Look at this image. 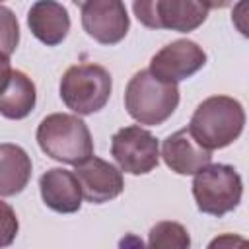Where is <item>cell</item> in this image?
<instances>
[{
	"mask_svg": "<svg viewBox=\"0 0 249 249\" xmlns=\"http://www.w3.org/2000/svg\"><path fill=\"white\" fill-rule=\"evenodd\" d=\"M243 126V105L230 95H212L195 109L187 128L202 148L214 152L235 142L241 136Z\"/></svg>",
	"mask_w": 249,
	"mask_h": 249,
	"instance_id": "6da1fadb",
	"label": "cell"
},
{
	"mask_svg": "<svg viewBox=\"0 0 249 249\" xmlns=\"http://www.w3.org/2000/svg\"><path fill=\"white\" fill-rule=\"evenodd\" d=\"M37 144L49 158L70 165H80L93 156L91 132L78 115H47L37 126Z\"/></svg>",
	"mask_w": 249,
	"mask_h": 249,
	"instance_id": "7a4b0ae2",
	"label": "cell"
},
{
	"mask_svg": "<svg viewBox=\"0 0 249 249\" xmlns=\"http://www.w3.org/2000/svg\"><path fill=\"white\" fill-rule=\"evenodd\" d=\"M179 105L177 84L156 78L150 70L136 72L124 89V109L140 124L158 126L165 123Z\"/></svg>",
	"mask_w": 249,
	"mask_h": 249,
	"instance_id": "3957f363",
	"label": "cell"
},
{
	"mask_svg": "<svg viewBox=\"0 0 249 249\" xmlns=\"http://www.w3.org/2000/svg\"><path fill=\"white\" fill-rule=\"evenodd\" d=\"M60 99L76 115H93L101 111L113 89L111 74L93 62L70 66L60 78Z\"/></svg>",
	"mask_w": 249,
	"mask_h": 249,
	"instance_id": "277c9868",
	"label": "cell"
},
{
	"mask_svg": "<svg viewBox=\"0 0 249 249\" xmlns=\"http://www.w3.org/2000/svg\"><path fill=\"white\" fill-rule=\"evenodd\" d=\"M243 181L241 175L226 163H208L195 173L193 196L202 214L224 216L235 210L241 202Z\"/></svg>",
	"mask_w": 249,
	"mask_h": 249,
	"instance_id": "5b68a950",
	"label": "cell"
},
{
	"mask_svg": "<svg viewBox=\"0 0 249 249\" xmlns=\"http://www.w3.org/2000/svg\"><path fill=\"white\" fill-rule=\"evenodd\" d=\"M214 4L195 0H140L132 4L138 21L150 29L189 33L200 27Z\"/></svg>",
	"mask_w": 249,
	"mask_h": 249,
	"instance_id": "8992f818",
	"label": "cell"
},
{
	"mask_svg": "<svg viewBox=\"0 0 249 249\" xmlns=\"http://www.w3.org/2000/svg\"><path fill=\"white\" fill-rule=\"evenodd\" d=\"M111 156L124 173L146 175L160 163V144L150 130L130 124L113 134Z\"/></svg>",
	"mask_w": 249,
	"mask_h": 249,
	"instance_id": "52a82bcc",
	"label": "cell"
},
{
	"mask_svg": "<svg viewBox=\"0 0 249 249\" xmlns=\"http://www.w3.org/2000/svg\"><path fill=\"white\" fill-rule=\"evenodd\" d=\"M84 31L101 45L121 43L130 27L126 8L121 0H88L80 4Z\"/></svg>",
	"mask_w": 249,
	"mask_h": 249,
	"instance_id": "ba28073f",
	"label": "cell"
},
{
	"mask_svg": "<svg viewBox=\"0 0 249 249\" xmlns=\"http://www.w3.org/2000/svg\"><path fill=\"white\" fill-rule=\"evenodd\" d=\"M206 64L204 49L191 39H177L161 47L150 60V72L169 84L191 78Z\"/></svg>",
	"mask_w": 249,
	"mask_h": 249,
	"instance_id": "9c48e42d",
	"label": "cell"
},
{
	"mask_svg": "<svg viewBox=\"0 0 249 249\" xmlns=\"http://www.w3.org/2000/svg\"><path fill=\"white\" fill-rule=\"evenodd\" d=\"M80 189H82V198L93 204H103L113 198H117L123 189H124V179L123 173L109 161L91 156L84 163L76 165L74 171Z\"/></svg>",
	"mask_w": 249,
	"mask_h": 249,
	"instance_id": "30bf717a",
	"label": "cell"
},
{
	"mask_svg": "<svg viewBox=\"0 0 249 249\" xmlns=\"http://www.w3.org/2000/svg\"><path fill=\"white\" fill-rule=\"evenodd\" d=\"M160 156L163 158L165 165L179 175H195L212 160V152L202 148L187 126L169 134L161 142Z\"/></svg>",
	"mask_w": 249,
	"mask_h": 249,
	"instance_id": "8fae6325",
	"label": "cell"
},
{
	"mask_svg": "<svg viewBox=\"0 0 249 249\" xmlns=\"http://www.w3.org/2000/svg\"><path fill=\"white\" fill-rule=\"evenodd\" d=\"M43 202L58 214H74L82 206V189L74 171L53 167L39 179Z\"/></svg>",
	"mask_w": 249,
	"mask_h": 249,
	"instance_id": "7c38bea8",
	"label": "cell"
},
{
	"mask_svg": "<svg viewBox=\"0 0 249 249\" xmlns=\"http://www.w3.org/2000/svg\"><path fill=\"white\" fill-rule=\"evenodd\" d=\"M27 25L31 33L47 47L60 45L70 31L68 10L53 0H39L27 12Z\"/></svg>",
	"mask_w": 249,
	"mask_h": 249,
	"instance_id": "4fadbf2b",
	"label": "cell"
},
{
	"mask_svg": "<svg viewBox=\"0 0 249 249\" xmlns=\"http://www.w3.org/2000/svg\"><path fill=\"white\" fill-rule=\"evenodd\" d=\"M31 158L21 146L0 144V196L19 195L31 179Z\"/></svg>",
	"mask_w": 249,
	"mask_h": 249,
	"instance_id": "5bb4252c",
	"label": "cell"
},
{
	"mask_svg": "<svg viewBox=\"0 0 249 249\" xmlns=\"http://www.w3.org/2000/svg\"><path fill=\"white\" fill-rule=\"evenodd\" d=\"M37 101V89L31 78L21 70H12L10 82L0 93V115L12 121L25 119Z\"/></svg>",
	"mask_w": 249,
	"mask_h": 249,
	"instance_id": "9a60e30c",
	"label": "cell"
},
{
	"mask_svg": "<svg viewBox=\"0 0 249 249\" xmlns=\"http://www.w3.org/2000/svg\"><path fill=\"white\" fill-rule=\"evenodd\" d=\"M144 249H191V235L183 224L163 220L152 226Z\"/></svg>",
	"mask_w": 249,
	"mask_h": 249,
	"instance_id": "2e32d148",
	"label": "cell"
},
{
	"mask_svg": "<svg viewBox=\"0 0 249 249\" xmlns=\"http://www.w3.org/2000/svg\"><path fill=\"white\" fill-rule=\"evenodd\" d=\"M18 43H19L18 18L8 6L0 4V53L10 56L18 49Z\"/></svg>",
	"mask_w": 249,
	"mask_h": 249,
	"instance_id": "e0dca14e",
	"label": "cell"
},
{
	"mask_svg": "<svg viewBox=\"0 0 249 249\" xmlns=\"http://www.w3.org/2000/svg\"><path fill=\"white\" fill-rule=\"evenodd\" d=\"M19 222L14 208L0 198V249L10 247L18 235Z\"/></svg>",
	"mask_w": 249,
	"mask_h": 249,
	"instance_id": "ac0fdd59",
	"label": "cell"
},
{
	"mask_svg": "<svg viewBox=\"0 0 249 249\" xmlns=\"http://www.w3.org/2000/svg\"><path fill=\"white\" fill-rule=\"evenodd\" d=\"M206 249H249V243L243 235L237 233H222L214 237Z\"/></svg>",
	"mask_w": 249,
	"mask_h": 249,
	"instance_id": "d6986e66",
	"label": "cell"
},
{
	"mask_svg": "<svg viewBox=\"0 0 249 249\" xmlns=\"http://www.w3.org/2000/svg\"><path fill=\"white\" fill-rule=\"evenodd\" d=\"M12 76V64H10V56L0 53V93L4 91V88L8 86Z\"/></svg>",
	"mask_w": 249,
	"mask_h": 249,
	"instance_id": "ffe728a7",
	"label": "cell"
},
{
	"mask_svg": "<svg viewBox=\"0 0 249 249\" xmlns=\"http://www.w3.org/2000/svg\"><path fill=\"white\" fill-rule=\"evenodd\" d=\"M119 249H144V243H142L140 237L128 233V235H124V237L119 241Z\"/></svg>",
	"mask_w": 249,
	"mask_h": 249,
	"instance_id": "44dd1931",
	"label": "cell"
}]
</instances>
